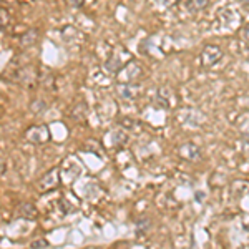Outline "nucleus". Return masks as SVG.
I'll return each mask as SVG.
<instances>
[{
	"label": "nucleus",
	"instance_id": "1",
	"mask_svg": "<svg viewBox=\"0 0 249 249\" xmlns=\"http://www.w3.org/2000/svg\"><path fill=\"white\" fill-rule=\"evenodd\" d=\"M60 178H62V173H60V166L57 168H52L47 175H43L42 178L35 183V188L40 193H47L52 190H57L60 186Z\"/></svg>",
	"mask_w": 249,
	"mask_h": 249
},
{
	"label": "nucleus",
	"instance_id": "2",
	"mask_svg": "<svg viewBox=\"0 0 249 249\" xmlns=\"http://www.w3.org/2000/svg\"><path fill=\"white\" fill-rule=\"evenodd\" d=\"M25 138L32 144H45L50 142V130L47 124H34L25 131Z\"/></svg>",
	"mask_w": 249,
	"mask_h": 249
},
{
	"label": "nucleus",
	"instance_id": "3",
	"mask_svg": "<svg viewBox=\"0 0 249 249\" xmlns=\"http://www.w3.org/2000/svg\"><path fill=\"white\" fill-rule=\"evenodd\" d=\"M221 58H223V48H221L219 45H204L201 53H199L201 65L206 67V68L214 67Z\"/></svg>",
	"mask_w": 249,
	"mask_h": 249
},
{
	"label": "nucleus",
	"instance_id": "4",
	"mask_svg": "<svg viewBox=\"0 0 249 249\" xmlns=\"http://www.w3.org/2000/svg\"><path fill=\"white\" fill-rule=\"evenodd\" d=\"M178 156L184 161H190V163H195V161H199L203 158V153H201V148L198 146L196 143L193 142H184L183 144H179L178 148Z\"/></svg>",
	"mask_w": 249,
	"mask_h": 249
},
{
	"label": "nucleus",
	"instance_id": "5",
	"mask_svg": "<svg viewBox=\"0 0 249 249\" xmlns=\"http://www.w3.org/2000/svg\"><path fill=\"white\" fill-rule=\"evenodd\" d=\"M143 75V68L138 62H128L118 73L120 83H130L135 82L136 78H140Z\"/></svg>",
	"mask_w": 249,
	"mask_h": 249
},
{
	"label": "nucleus",
	"instance_id": "6",
	"mask_svg": "<svg viewBox=\"0 0 249 249\" xmlns=\"http://www.w3.org/2000/svg\"><path fill=\"white\" fill-rule=\"evenodd\" d=\"M37 82H40V75L37 71V68L35 67H23L18 70V77H17V83H20L22 87L25 88H32Z\"/></svg>",
	"mask_w": 249,
	"mask_h": 249
},
{
	"label": "nucleus",
	"instance_id": "7",
	"mask_svg": "<svg viewBox=\"0 0 249 249\" xmlns=\"http://www.w3.org/2000/svg\"><path fill=\"white\" fill-rule=\"evenodd\" d=\"M116 91H118V95L122 96L124 100H136L140 95H142V87L136 85V83L130 82V83H120L118 88H116Z\"/></svg>",
	"mask_w": 249,
	"mask_h": 249
},
{
	"label": "nucleus",
	"instance_id": "8",
	"mask_svg": "<svg viewBox=\"0 0 249 249\" xmlns=\"http://www.w3.org/2000/svg\"><path fill=\"white\" fill-rule=\"evenodd\" d=\"M17 216H20L22 219H37L38 210L32 203H22L17 210Z\"/></svg>",
	"mask_w": 249,
	"mask_h": 249
},
{
	"label": "nucleus",
	"instance_id": "9",
	"mask_svg": "<svg viewBox=\"0 0 249 249\" xmlns=\"http://www.w3.org/2000/svg\"><path fill=\"white\" fill-rule=\"evenodd\" d=\"M87 113H88L87 103L80 102L73 107V110L70 111V120H73V122H77V123H82V122H85Z\"/></svg>",
	"mask_w": 249,
	"mask_h": 249
},
{
	"label": "nucleus",
	"instance_id": "10",
	"mask_svg": "<svg viewBox=\"0 0 249 249\" xmlns=\"http://www.w3.org/2000/svg\"><path fill=\"white\" fill-rule=\"evenodd\" d=\"M105 70L107 71H110V73H113V75H118L120 73V70L124 67V62H122V58L120 57H110L105 62Z\"/></svg>",
	"mask_w": 249,
	"mask_h": 249
},
{
	"label": "nucleus",
	"instance_id": "11",
	"mask_svg": "<svg viewBox=\"0 0 249 249\" xmlns=\"http://www.w3.org/2000/svg\"><path fill=\"white\" fill-rule=\"evenodd\" d=\"M170 95H171V90L170 88H160L156 91V102L161 108H170L171 103H170Z\"/></svg>",
	"mask_w": 249,
	"mask_h": 249
},
{
	"label": "nucleus",
	"instance_id": "12",
	"mask_svg": "<svg viewBox=\"0 0 249 249\" xmlns=\"http://www.w3.org/2000/svg\"><path fill=\"white\" fill-rule=\"evenodd\" d=\"M38 40V30L32 29V30H27L25 34L20 37V45L22 47H32L35 42Z\"/></svg>",
	"mask_w": 249,
	"mask_h": 249
},
{
	"label": "nucleus",
	"instance_id": "13",
	"mask_svg": "<svg viewBox=\"0 0 249 249\" xmlns=\"http://www.w3.org/2000/svg\"><path fill=\"white\" fill-rule=\"evenodd\" d=\"M135 230H136V236H144L148 231L151 230V221L148 218H142L136 221L135 224Z\"/></svg>",
	"mask_w": 249,
	"mask_h": 249
},
{
	"label": "nucleus",
	"instance_id": "14",
	"mask_svg": "<svg viewBox=\"0 0 249 249\" xmlns=\"http://www.w3.org/2000/svg\"><path fill=\"white\" fill-rule=\"evenodd\" d=\"M208 5H210V0H186V9L190 12L204 10Z\"/></svg>",
	"mask_w": 249,
	"mask_h": 249
},
{
	"label": "nucleus",
	"instance_id": "15",
	"mask_svg": "<svg viewBox=\"0 0 249 249\" xmlns=\"http://www.w3.org/2000/svg\"><path fill=\"white\" fill-rule=\"evenodd\" d=\"M126 140H128V136L124 131L122 130H116L113 135H111V146H115V148H118V146H123L124 143H126Z\"/></svg>",
	"mask_w": 249,
	"mask_h": 249
},
{
	"label": "nucleus",
	"instance_id": "16",
	"mask_svg": "<svg viewBox=\"0 0 249 249\" xmlns=\"http://www.w3.org/2000/svg\"><path fill=\"white\" fill-rule=\"evenodd\" d=\"M243 118L246 123L243 124L241 122H238V130H239V133L243 135V138H249V113H244Z\"/></svg>",
	"mask_w": 249,
	"mask_h": 249
},
{
	"label": "nucleus",
	"instance_id": "17",
	"mask_svg": "<svg viewBox=\"0 0 249 249\" xmlns=\"http://www.w3.org/2000/svg\"><path fill=\"white\" fill-rule=\"evenodd\" d=\"M47 103L42 102V100H35V102L30 103V110L34 111V113H42V111L47 110Z\"/></svg>",
	"mask_w": 249,
	"mask_h": 249
},
{
	"label": "nucleus",
	"instance_id": "18",
	"mask_svg": "<svg viewBox=\"0 0 249 249\" xmlns=\"http://www.w3.org/2000/svg\"><path fill=\"white\" fill-rule=\"evenodd\" d=\"M50 244H48L47 239H37V241H32L30 248H37V249H43V248H48Z\"/></svg>",
	"mask_w": 249,
	"mask_h": 249
},
{
	"label": "nucleus",
	"instance_id": "19",
	"mask_svg": "<svg viewBox=\"0 0 249 249\" xmlns=\"http://www.w3.org/2000/svg\"><path fill=\"white\" fill-rule=\"evenodd\" d=\"M68 5L73 7V9H80V7H83V3H85V0H67Z\"/></svg>",
	"mask_w": 249,
	"mask_h": 249
},
{
	"label": "nucleus",
	"instance_id": "20",
	"mask_svg": "<svg viewBox=\"0 0 249 249\" xmlns=\"http://www.w3.org/2000/svg\"><path fill=\"white\" fill-rule=\"evenodd\" d=\"M158 2L161 3V5H164V7H171V5H175L178 0H158Z\"/></svg>",
	"mask_w": 249,
	"mask_h": 249
},
{
	"label": "nucleus",
	"instance_id": "21",
	"mask_svg": "<svg viewBox=\"0 0 249 249\" xmlns=\"http://www.w3.org/2000/svg\"><path fill=\"white\" fill-rule=\"evenodd\" d=\"M243 37L246 42H249V23L248 25H244V29H243Z\"/></svg>",
	"mask_w": 249,
	"mask_h": 249
},
{
	"label": "nucleus",
	"instance_id": "22",
	"mask_svg": "<svg viewBox=\"0 0 249 249\" xmlns=\"http://www.w3.org/2000/svg\"><path fill=\"white\" fill-rule=\"evenodd\" d=\"M196 199H198V201H203V199H204V195H203L201 191L196 193Z\"/></svg>",
	"mask_w": 249,
	"mask_h": 249
},
{
	"label": "nucleus",
	"instance_id": "23",
	"mask_svg": "<svg viewBox=\"0 0 249 249\" xmlns=\"http://www.w3.org/2000/svg\"><path fill=\"white\" fill-rule=\"evenodd\" d=\"M0 175L5 176V161H3V160H2V171H0Z\"/></svg>",
	"mask_w": 249,
	"mask_h": 249
},
{
	"label": "nucleus",
	"instance_id": "24",
	"mask_svg": "<svg viewBox=\"0 0 249 249\" xmlns=\"http://www.w3.org/2000/svg\"><path fill=\"white\" fill-rule=\"evenodd\" d=\"M241 3H243L244 7H249V0H239Z\"/></svg>",
	"mask_w": 249,
	"mask_h": 249
},
{
	"label": "nucleus",
	"instance_id": "25",
	"mask_svg": "<svg viewBox=\"0 0 249 249\" xmlns=\"http://www.w3.org/2000/svg\"><path fill=\"white\" fill-rule=\"evenodd\" d=\"M244 228H246V231H249V224H244Z\"/></svg>",
	"mask_w": 249,
	"mask_h": 249
}]
</instances>
